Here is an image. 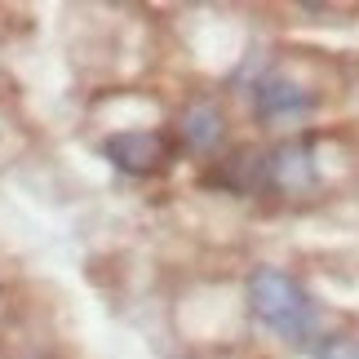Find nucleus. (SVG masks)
I'll return each mask as SVG.
<instances>
[{
  "label": "nucleus",
  "instance_id": "7",
  "mask_svg": "<svg viewBox=\"0 0 359 359\" xmlns=\"http://www.w3.org/2000/svg\"><path fill=\"white\" fill-rule=\"evenodd\" d=\"M315 359H359V337H351V333L324 337L320 351H315Z\"/></svg>",
  "mask_w": 359,
  "mask_h": 359
},
{
  "label": "nucleus",
  "instance_id": "4",
  "mask_svg": "<svg viewBox=\"0 0 359 359\" xmlns=\"http://www.w3.org/2000/svg\"><path fill=\"white\" fill-rule=\"evenodd\" d=\"M102 156L129 177H151L169 164V142L156 129H120L102 142Z\"/></svg>",
  "mask_w": 359,
  "mask_h": 359
},
{
  "label": "nucleus",
  "instance_id": "2",
  "mask_svg": "<svg viewBox=\"0 0 359 359\" xmlns=\"http://www.w3.org/2000/svg\"><path fill=\"white\" fill-rule=\"evenodd\" d=\"M320 187V160L311 137H288L275 151H266V191L280 196H311Z\"/></svg>",
  "mask_w": 359,
  "mask_h": 359
},
{
  "label": "nucleus",
  "instance_id": "1",
  "mask_svg": "<svg viewBox=\"0 0 359 359\" xmlns=\"http://www.w3.org/2000/svg\"><path fill=\"white\" fill-rule=\"evenodd\" d=\"M248 311H253L271 333L293 341V346L311 341L315 328H320V311H315L311 293L288 271H275V266H262V271L248 275Z\"/></svg>",
  "mask_w": 359,
  "mask_h": 359
},
{
  "label": "nucleus",
  "instance_id": "5",
  "mask_svg": "<svg viewBox=\"0 0 359 359\" xmlns=\"http://www.w3.org/2000/svg\"><path fill=\"white\" fill-rule=\"evenodd\" d=\"M177 137L191 156H213L226 137V111L213 98H191L177 116Z\"/></svg>",
  "mask_w": 359,
  "mask_h": 359
},
{
  "label": "nucleus",
  "instance_id": "6",
  "mask_svg": "<svg viewBox=\"0 0 359 359\" xmlns=\"http://www.w3.org/2000/svg\"><path fill=\"white\" fill-rule=\"evenodd\" d=\"M209 187H222L231 196H257V191H266V151H253V147L231 151L209 173Z\"/></svg>",
  "mask_w": 359,
  "mask_h": 359
},
{
  "label": "nucleus",
  "instance_id": "3",
  "mask_svg": "<svg viewBox=\"0 0 359 359\" xmlns=\"http://www.w3.org/2000/svg\"><path fill=\"white\" fill-rule=\"evenodd\" d=\"M253 111L262 124H288V120H306L315 111V93L302 80L284 72H262L253 80Z\"/></svg>",
  "mask_w": 359,
  "mask_h": 359
}]
</instances>
